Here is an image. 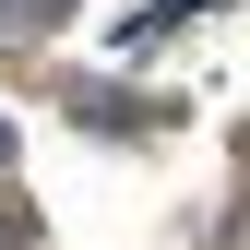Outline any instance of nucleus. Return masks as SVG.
<instances>
[{"label":"nucleus","mask_w":250,"mask_h":250,"mask_svg":"<svg viewBox=\"0 0 250 250\" xmlns=\"http://www.w3.org/2000/svg\"><path fill=\"white\" fill-rule=\"evenodd\" d=\"M0 167H12V119H0Z\"/></svg>","instance_id":"f257e3e1"}]
</instances>
